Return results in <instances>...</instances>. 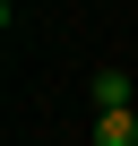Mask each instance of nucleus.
Segmentation results:
<instances>
[{"instance_id":"1","label":"nucleus","mask_w":138,"mask_h":146,"mask_svg":"<svg viewBox=\"0 0 138 146\" xmlns=\"http://www.w3.org/2000/svg\"><path fill=\"white\" fill-rule=\"evenodd\" d=\"M95 146H138V112H129V103H112V112L95 120Z\"/></svg>"},{"instance_id":"2","label":"nucleus","mask_w":138,"mask_h":146,"mask_svg":"<svg viewBox=\"0 0 138 146\" xmlns=\"http://www.w3.org/2000/svg\"><path fill=\"white\" fill-rule=\"evenodd\" d=\"M95 103H104V112L129 103V78H121V69H95Z\"/></svg>"}]
</instances>
